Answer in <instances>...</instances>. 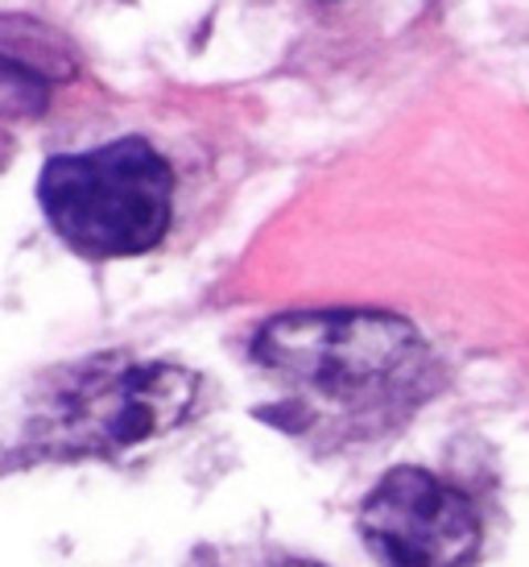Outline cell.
<instances>
[{"mask_svg":"<svg viewBox=\"0 0 529 567\" xmlns=\"http://www.w3.org/2000/svg\"><path fill=\"white\" fill-rule=\"evenodd\" d=\"M290 567H311V564H290Z\"/></svg>","mask_w":529,"mask_h":567,"instance_id":"cell-5","label":"cell"},{"mask_svg":"<svg viewBox=\"0 0 529 567\" xmlns=\"http://www.w3.org/2000/svg\"><path fill=\"white\" fill-rule=\"evenodd\" d=\"M381 567H467L480 555V514L467 493L422 468H393L360 509Z\"/></svg>","mask_w":529,"mask_h":567,"instance_id":"cell-4","label":"cell"},{"mask_svg":"<svg viewBox=\"0 0 529 567\" xmlns=\"http://www.w3.org/2000/svg\"><path fill=\"white\" fill-rule=\"evenodd\" d=\"M38 199L54 233L83 257L112 261L149 252L166 237L174 212V174L141 137L46 162Z\"/></svg>","mask_w":529,"mask_h":567,"instance_id":"cell-2","label":"cell"},{"mask_svg":"<svg viewBox=\"0 0 529 567\" xmlns=\"http://www.w3.org/2000/svg\"><path fill=\"white\" fill-rule=\"evenodd\" d=\"M252 357L273 378L340 406H376L402 398L431 369V352L414 323L381 311L281 316L261 328Z\"/></svg>","mask_w":529,"mask_h":567,"instance_id":"cell-1","label":"cell"},{"mask_svg":"<svg viewBox=\"0 0 529 567\" xmlns=\"http://www.w3.org/2000/svg\"><path fill=\"white\" fill-rule=\"evenodd\" d=\"M199 398V378L183 364L95 361L75 369L50 398L38 435L66 456H112L183 423Z\"/></svg>","mask_w":529,"mask_h":567,"instance_id":"cell-3","label":"cell"}]
</instances>
